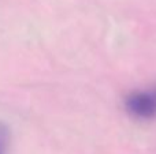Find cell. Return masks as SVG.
Segmentation results:
<instances>
[{
	"instance_id": "7a4b0ae2",
	"label": "cell",
	"mask_w": 156,
	"mask_h": 154,
	"mask_svg": "<svg viewBox=\"0 0 156 154\" xmlns=\"http://www.w3.org/2000/svg\"><path fill=\"white\" fill-rule=\"evenodd\" d=\"M8 136L10 135H8L7 127L0 123V154L4 153L5 146H7V143H8Z\"/></svg>"
},
{
	"instance_id": "6da1fadb",
	"label": "cell",
	"mask_w": 156,
	"mask_h": 154,
	"mask_svg": "<svg viewBox=\"0 0 156 154\" xmlns=\"http://www.w3.org/2000/svg\"><path fill=\"white\" fill-rule=\"evenodd\" d=\"M127 113L138 120H151L156 117V87L151 90L132 93L125 101Z\"/></svg>"
}]
</instances>
